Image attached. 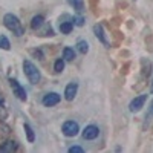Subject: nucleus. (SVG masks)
<instances>
[{
    "instance_id": "obj_19",
    "label": "nucleus",
    "mask_w": 153,
    "mask_h": 153,
    "mask_svg": "<svg viewBox=\"0 0 153 153\" xmlns=\"http://www.w3.org/2000/svg\"><path fill=\"white\" fill-rule=\"evenodd\" d=\"M84 150L80 147V146H72L71 149H69V153H83Z\"/></svg>"
},
{
    "instance_id": "obj_20",
    "label": "nucleus",
    "mask_w": 153,
    "mask_h": 153,
    "mask_svg": "<svg viewBox=\"0 0 153 153\" xmlns=\"http://www.w3.org/2000/svg\"><path fill=\"white\" fill-rule=\"evenodd\" d=\"M31 54L35 55V57H38V60H43V52H42L40 49H32V51H31Z\"/></svg>"
},
{
    "instance_id": "obj_6",
    "label": "nucleus",
    "mask_w": 153,
    "mask_h": 153,
    "mask_svg": "<svg viewBox=\"0 0 153 153\" xmlns=\"http://www.w3.org/2000/svg\"><path fill=\"white\" fill-rule=\"evenodd\" d=\"M60 100H61V97L57 92H49V94H46L43 97V104L46 107H52V106H55V104L60 103Z\"/></svg>"
},
{
    "instance_id": "obj_4",
    "label": "nucleus",
    "mask_w": 153,
    "mask_h": 153,
    "mask_svg": "<svg viewBox=\"0 0 153 153\" xmlns=\"http://www.w3.org/2000/svg\"><path fill=\"white\" fill-rule=\"evenodd\" d=\"M146 101H147V95H146V94L139 95V97H135V98L130 101V104H129V110H130L132 113L139 112V110H141V109L144 107Z\"/></svg>"
},
{
    "instance_id": "obj_8",
    "label": "nucleus",
    "mask_w": 153,
    "mask_h": 153,
    "mask_svg": "<svg viewBox=\"0 0 153 153\" xmlns=\"http://www.w3.org/2000/svg\"><path fill=\"white\" fill-rule=\"evenodd\" d=\"M76 91H78V84L76 83H69L66 86V89H65V98L68 101H72L75 98V95H76Z\"/></svg>"
},
{
    "instance_id": "obj_3",
    "label": "nucleus",
    "mask_w": 153,
    "mask_h": 153,
    "mask_svg": "<svg viewBox=\"0 0 153 153\" xmlns=\"http://www.w3.org/2000/svg\"><path fill=\"white\" fill-rule=\"evenodd\" d=\"M61 132H63V135L65 136H76L78 135V132H80V126H78V123H75V121H66L65 124H63V127H61Z\"/></svg>"
},
{
    "instance_id": "obj_9",
    "label": "nucleus",
    "mask_w": 153,
    "mask_h": 153,
    "mask_svg": "<svg viewBox=\"0 0 153 153\" xmlns=\"http://www.w3.org/2000/svg\"><path fill=\"white\" fill-rule=\"evenodd\" d=\"M94 32H95V35H97V38L103 43L104 46H109V42H107V38H106V34H104V31H103V26L101 25H95L94 26Z\"/></svg>"
},
{
    "instance_id": "obj_14",
    "label": "nucleus",
    "mask_w": 153,
    "mask_h": 153,
    "mask_svg": "<svg viewBox=\"0 0 153 153\" xmlns=\"http://www.w3.org/2000/svg\"><path fill=\"white\" fill-rule=\"evenodd\" d=\"M76 49H78L80 54H87V52H89V43H87L86 40L76 42Z\"/></svg>"
},
{
    "instance_id": "obj_22",
    "label": "nucleus",
    "mask_w": 153,
    "mask_h": 153,
    "mask_svg": "<svg viewBox=\"0 0 153 153\" xmlns=\"http://www.w3.org/2000/svg\"><path fill=\"white\" fill-rule=\"evenodd\" d=\"M2 104H3V98H2V97H0V106H2Z\"/></svg>"
},
{
    "instance_id": "obj_2",
    "label": "nucleus",
    "mask_w": 153,
    "mask_h": 153,
    "mask_svg": "<svg viewBox=\"0 0 153 153\" xmlns=\"http://www.w3.org/2000/svg\"><path fill=\"white\" fill-rule=\"evenodd\" d=\"M23 71H25V75L28 76V80L31 84H38L42 80V75H40V71L37 69V66L34 63H31L29 60H25L23 61Z\"/></svg>"
},
{
    "instance_id": "obj_18",
    "label": "nucleus",
    "mask_w": 153,
    "mask_h": 153,
    "mask_svg": "<svg viewBox=\"0 0 153 153\" xmlns=\"http://www.w3.org/2000/svg\"><path fill=\"white\" fill-rule=\"evenodd\" d=\"M63 69H65V60L58 58V60L55 61V65H54V71H55L57 74H60V72H63Z\"/></svg>"
},
{
    "instance_id": "obj_5",
    "label": "nucleus",
    "mask_w": 153,
    "mask_h": 153,
    "mask_svg": "<svg viewBox=\"0 0 153 153\" xmlns=\"http://www.w3.org/2000/svg\"><path fill=\"white\" fill-rule=\"evenodd\" d=\"M9 84H11V87H12V91H14V95L19 98V100H22V101H26V91L20 86V83L17 81V80H9Z\"/></svg>"
},
{
    "instance_id": "obj_1",
    "label": "nucleus",
    "mask_w": 153,
    "mask_h": 153,
    "mask_svg": "<svg viewBox=\"0 0 153 153\" xmlns=\"http://www.w3.org/2000/svg\"><path fill=\"white\" fill-rule=\"evenodd\" d=\"M3 23H5V26H6L12 34H16L17 37H20V35L25 34V28L22 26V23H20V20H19L17 16H14V14H5Z\"/></svg>"
},
{
    "instance_id": "obj_16",
    "label": "nucleus",
    "mask_w": 153,
    "mask_h": 153,
    "mask_svg": "<svg viewBox=\"0 0 153 153\" xmlns=\"http://www.w3.org/2000/svg\"><path fill=\"white\" fill-rule=\"evenodd\" d=\"M25 132H26V136H28V141L29 143H34L35 141V135H34V130L29 124H25Z\"/></svg>"
},
{
    "instance_id": "obj_10",
    "label": "nucleus",
    "mask_w": 153,
    "mask_h": 153,
    "mask_svg": "<svg viewBox=\"0 0 153 153\" xmlns=\"http://www.w3.org/2000/svg\"><path fill=\"white\" fill-rule=\"evenodd\" d=\"M16 150H17V143L14 141H6L0 146V152H3V153H12Z\"/></svg>"
},
{
    "instance_id": "obj_7",
    "label": "nucleus",
    "mask_w": 153,
    "mask_h": 153,
    "mask_svg": "<svg viewBox=\"0 0 153 153\" xmlns=\"http://www.w3.org/2000/svg\"><path fill=\"white\" fill-rule=\"evenodd\" d=\"M100 135V129L97 126H87L86 129L83 130V138L84 139H95Z\"/></svg>"
},
{
    "instance_id": "obj_12",
    "label": "nucleus",
    "mask_w": 153,
    "mask_h": 153,
    "mask_svg": "<svg viewBox=\"0 0 153 153\" xmlns=\"http://www.w3.org/2000/svg\"><path fill=\"white\" fill-rule=\"evenodd\" d=\"M63 58H65L66 61H74L76 58L75 51L72 48H65V49H63Z\"/></svg>"
},
{
    "instance_id": "obj_21",
    "label": "nucleus",
    "mask_w": 153,
    "mask_h": 153,
    "mask_svg": "<svg viewBox=\"0 0 153 153\" xmlns=\"http://www.w3.org/2000/svg\"><path fill=\"white\" fill-rule=\"evenodd\" d=\"M74 25H76V26H83V25H84V19L83 17H75L74 19Z\"/></svg>"
},
{
    "instance_id": "obj_11",
    "label": "nucleus",
    "mask_w": 153,
    "mask_h": 153,
    "mask_svg": "<svg viewBox=\"0 0 153 153\" xmlns=\"http://www.w3.org/2000/svg\"><path fill=\"white\" fill-rule=\"evenodd\" d=\"M43 25H45V17H43V16H34V17H32V20H31V28H32L34 31L40 29Z\"/></svg>"
},
{
    "instance_id": "obj_15",
    "label": "nucleus",
    "mask_w": 153,
    "mask_h": 153,
    "mask_svg": "<svg viewBox=\"0 0 153 153\" xmlns=\"http://www.w3.org/2000/svg\"><path fill=\"white\" fill-rule=\"evenodd\" d=\"M69 3H71V6H74V9L76 12H81L83 8H84V2H83V0H69Z\"/></svg>"
},
{
    "instance_id": "obj_13",
    "label": "nucleus",
    "mask_w": 153,
    "mask_h": 153,
    "mask_svg": "<svg viewBox=\"0 0 153 153\" xmlns=\"http://www.w3.org/2000/svg\"><path fill=\"white\" fill-rule=\"evenodd\" d=\"M72 29H74V23L72 22H63V23H60V31L63 34H71Z\"/></svg>"
},
{
    "instance_id": "obj_17",
    "label": "nucleus",
    "mask_w": 153,
    "mask_h": 153,
    "mask_svg": "<svg viewBox=\"0 0 153 153\" xmlns=\"http://www.w3.org/2000/svg\"><path fill=\"white\" fill-rule=\"evenodd\" d=\"M0 48L5 49V51H9L11 49V45H9V40L5 37V35H0Z\"/></svg>"
}]
</instances>
